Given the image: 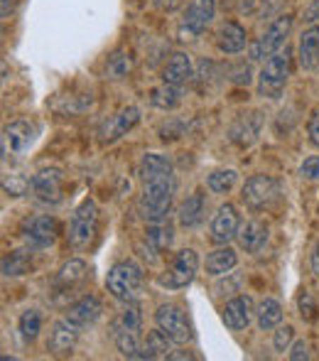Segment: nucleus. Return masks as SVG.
<instances>
[{
	"instance_id": "obj_34",
	"label": "nucleus",
	"mask_w": 319,
	"mask_h": 361,
	"mask_svg": "<svg viewBox=\"0 0 319 361\" xmlns=\"http://www.w3.org/2000/svg\"><path fill=\"white\" fill-rule=\"evenodd\" d=\"M27 187H32V180H25V177L20 175H10L3 180V190L8 192L10 197H20L27 192Z\"/></svg>"
},
{
	"instance_id": "obj_41",
	"label": "nucleus",
	"mask_w": 319,
	"mask_h": 361,
	"mask_svg": "<svg viewBox=\"0 0 319 361\" xmlns=\"http://www.w3.org/2000/svg\"><path fill=\"white\" fill-rule=\"evenodd\" d=\"M180 3H182V0H160V5H162V8H167V10H175Z\"/></svg>"
},
{
	"instance_id": "obj_18",
	"label": "nucleus",
	"mask_w": 319,
	"mask_h": 361,
	"mask_svg": "<svg viewBox=\"0 0 319 361\" xmlns=\"http://www.w3.org/2000/svg\"><path fill=\"white\" fill-rule=\"evenodd\" d=\"M216 44L224 54H239L246 47V30L239 23H224L216 32Z\"/></svg>"
},
{
	"instance_id": "obj_14",
	"label": "nucleus",
	"mask_w": 319,
	"mask_h": 361,
	"mask_svg": "<svg viewBox=\"0 0 319 361\" xmlns=\"http://www.w3.org/2000/svg\"><path fill=\"white\" fill-rule=\"evenodd\" d=\"M138 121H140L138 109H133V106H130V109H123L120 114L111 116V118L101 126V140H104V143H113V140H118L120 135L128 133Z\"/></svg>"
},
{
	"instance_id": "obj_25",
	"label": "nucleus",
	"mask_w": 319,
	"mask_h": 361,
	"mask_svg": "<svg viewBox=\"0 0 319 361\" xmlns=\"http://www.w3.org/2000/svg\"><path fill=\"white\" fill-rule=\"evenodd\" d=\"M170 342L172 339L167 337L160 327L153 329V332L148 334V339H145L140 359H170Z\"/></svg>"
},
{
	"instance_id": "obj_23",
	"label": "nucleus",
	"mask_w": 319,
	"mask_h": 361,
	"mask_svg": "<svg viewBox=\"0 0 319 361\" xmlns=\"http://www.w3.org/2000/svg\"><path fill=\"white\" fill-rule=\"evenodd\" d=\"M300 64L305 69L319 67V27H310L300 37Z\"/></svg>"
},
{
	"instance_id": "obj_9",
	"label": "nucleus",
	"mask_w": 319,
	"mask_h": 361,
	"mask_svg": "<svg viewBox=\"0 0 319 361\" xmlns=\"http://www.w3.org/2000/svg\"><path fill=\"white\" fill-rule=\"evenodd\" d=\"M214 13H216L214 0H192L187 5L184 20H182V27H180L182 39H192L204 32L211 25V20H214Z\"/></svg>"
},
{
	"instance_id": "obj_39",
	"label": "nucleus",
	"mask_w": 319,
	"mask_h": 361,
	"mask_svg": "<svg viewBox=\"0 0 319 361\" xmlns=\"http://www.w3.org/2000/svg\"><path fill=\"white\" fill-rule=\"evenodd\" d=\"M290 359L292 361L310 359V347H307V342H295V347H292V352H290Z\"/></svg>"
},
{
	"instance_id": "obj_28",
	"label": "nucleus",
	"mask_w": 319,
	"mask_h": 361,
	"mask_svg": "<svg viewBox=\"0 0 319 361\" xmlns=\"http://www.w3.org/2000/svg\"><path fill=\"white\" fill-rule=\"evenodd\" d=\"M86 278V263L74 258V261L64 263L62 271L57 273V286L59 288H74L77 283H81Z\"/></svg>"
},
{
	"instance_id": "obj_37",
	"label": "nucleus",
	"mask_w": 319,
	"mask_h": 361,
	"mask_svg": "<svg viewBox=\"0 0 319 361\" xmlns=\"http://www.w3.org/2000/svg\"><path fill=\"white\" fill-rule=\"evenodd\" d=\"M315 300H312V295L310 293H305V295H302V298H300V314H302V317H307V319H312V317H315Z\"/></svg>"
},
{
	"instance_id": "obj_7",
	"label": "nucleus",
	"mask_w": 319,
	"mask_h": 361,
	"mask_svg": "<svg viewBox=\"0 0 319 361\" xmlns=\"http://www.w3.org/2000/svg\"><path fill=\"white\" fill-rule=\"evenodd\" d=\"M155 322L172 339V344L192 342V327L187 322V314L177 305H160L158 312H155Z\"/></svg>"
},
{
	"instance_id": "obj_15",
	"label": "nucleus",
	"mask_w": 319,
	"mask_h": 361,
	"mask_svg": "<svg viewBox=\"0 0 319 361\" xmlns=\"http://www.w3.org/2000/svg\"><path fill=\"white\" fill-rule=\"evenodd\" d=\"M221 317H224V324L229 329H236V332L246 329L253 319V300L248 298V295H239V298L229 300L224 312H221Z\"/></svg>"
},
{
	"instance_id": "obj_32",
	"label": "nucleus",
	"mask_w": 319,
	"mask_h": 361,
	"mask_svg": "<svg viewBox=\"0 0 319 361\" xmlns=\"http://www.w3.org/2000/svg\"><path fill=\"white\" fill-rule=\"evenodd\" d=\"M236 170H216V172H211L209 175V190L211 192H216V195H224V192H229L231 187L236 185Z\"/></svg>"
},
{
	"instance_id": "obj_30",
	"label": "nucleus",
	"mask_w": 319,
	"mask_h": 361,
	"mask_svg": "<svg viewBox=\"0 0 319 361\" xmlns=\"http://www.w3.org/2000/svg\"><path fill=\"white\" fill-rule=\"evenodd\" d=\"M42 329V317H39L37 310H25L23 317H20V334H23L25 342H32L35 337Z\"/></svg>"
},
{
	"instance_id": "obj_2",
	"label": "nucleus",
	"mask_w": 319,
	"mask_h": 361,
	"mask_svg": "<svg viewBox=\"0 0 319 361\" xmlns=\"http://www.w3.org/2000/svg\"><path fill=\"white\" fill-rule=\"evenodd\" d=\"M106 288L120 302H135L143 290V268L135 261H120L115 263L108 271V278H106Z\"/></svg>"
},
{
	"instance_id": "obj_22",
	"label": "nucleus",
	"mask_w": 319,
	"mask_h": 361,
	"mask_svg": "<svg viewBox=\"0 0 319 361\" xmlns=\"http://www.w3.org/2000/svg\"><path fill=\"white\" fill-rule=\"evenodd\" d=\"M236 263H239L236 251L224 243L221 248L209 253V258H206V271H209V276H226L229 271H234Z\"/></svg>"
},
{
	"instance_id": "obj_35",
	"label": "nucleus",
	"mask_w": 319,
	"mask_h": 361,
	"mask_svg": "<svg viewBox=\"0 0 319 361\" xmlns=\"http://www.w3.org/2000/svg\"><path fill=\"white\" fill-rule=\"evenodd\" d=\"M292 337H295V329H292L290 324H285V327H277L275 337H273V347H275L277 352H287Z\"/></svg>"
},
{
	"instance_id": "obj_20",
	"label": "nucleus",
	"mask_w": 319,
	"mask_h": 361,
	"mask_svg": "<svg viewBox=\"0 0 319 361\" xmlns=\"http://www.w3.org/2000/svg\"><path fill=\"white\" fill-rule=\"evenodd\" d=\"M113 342L118 347V352L128 359H140L143 349H140V332L123 327L120 322H113Z\"/></svg>"
},
{
	"instance_id": "obj_17",
	"label": "nucleus",
	"mask_w": 319,
	"mask_h": 361,
	"mask_svg": "<svg viewBox=\"0 0 319 361\" xmlns=\"http://www.w3.org/2000/svg\"><path fill=\"white\" fill-rule=\"evenodd\" d=\"M101 300L96 298V295H84V298H79L77 302L72 305V307L67 310V317L72 319L74 324H79V327H89V324H94L96 319L101 317Z\"/></svg>"
},
{
	"instance_id": "obj_33",
	"label": "nucleus",
	"mask_w": 319,
	"mask_h": 361,
	"mask_svg": "<svg viewBox=\"0 0 319 361\" xmlns=\"http://www.w3.org/2000/svg\"><path fill=\"white\" fill-rule=\"evenodd\" d=\"M153 104L158 109H175L180 104V89L175 84H162L160 89L153 91Z\"/></svg>"
},
{
	"instance_id": "obj_24",
	"label": "nucleus",
	"mask_w": 319,
	"mask_h": 361,
	"mask_svg": "<svg viewBox=\"0 0 319 361\" xmlns=\"http://www.w3.org/2000/svg\"><path fill=\"white\" fill-rule=\"evenodd\" d=\"M258 130H261V118H258V114L243 116V118H239L234 123V128H231V140L239 143L241 147H248L258 138Z\"/></svg>"
},
{
	"instance_id": "obj_26",
	"label": "nucleus",
	"mask_w": 319,
	"mask_h": 361,
	"mask_svg": "<svg viewBox=\"0 0 319 361\" xmlns=\"http://www.w3.org/2000/svg\"><path fill=\"white\" fill-rule=\"evenodd\" d=\"M258 327L263 329V332H270V329L280 327L282 322V307L277 300L273 298H265L261 305H258Z\"/></svg>"
},
{
	"instance_id": "obj_12",
	"label": "nucleus",
	"mask_w": 319,
	"mask_h": 361,
	"mask_svg": "<svg viewBox=\"0 0 319 361\" xmlns=\"http://www.w3.org/2000/svg\"><path fill=\"white\" fill-rule=\"evenodd\" d=\"M32 192L44 204H59L64 192V175L57 167H44L32 177Z\"/></svg>"
},
{
	"instance_id": "obj_5",
	"label": "nucleus",
	"mask_w": 319,
	"mask_h": 361,
	"mask_svg": "<svg viewBox=\"0 0 319 361\" xmlns=\"http://www.w3.org/2000/svg\"><path fill=\"white\" fill-rule=\"evenodd\" d=\"M35 135H37L35 123H30V121H25V118L13 121L10 126H5V130H3V160L8 162V160H18V157H23L25 152L32 147Z\"/></svg>"
},
{
	"instance_id": "obj_42",
	"label": "nucleus",
	"mask_w": 319,
	"mask_h": 361,
	"mask_svg": "<svg viewBox=\"0 0 319 361\" xmlns=\"http://www.w3.org/2000/svg\"><path fill=\"white\" fill-rule=\"evenodd\" d=\"M15 0H3V18H8L10 15V8H13Z\"/></svg>"
},
{
	"instance_id": "obj_29",
	"label": "nucleus",
	"mask_w": 319,
	"mask_h": 361,
	"mask_svg": "<svg viewBox=\"0 0 319 361\" xmlns=\"http://www.w3.org/2000/svg\"><path fill=\"white\" fill-rule=\"evenodd\" d=\"M30 271V251H13L8 258H3V273L5 276H23Z\"/></svg>"
},
{
	"instance_id": "obj_19",
	"label": "nucleus",
	"mask_w": 319,
	"mask_h": 361,
	"mask_svg": "<svg viewBox=\"0 0 319 361\" xmlns=\"http://www.w3.org/2000/svg\"><path fill=\"white\" fill-rule=\"evenodd\" d=\"M239 243L248 253L263 251V246L268 243V226L263 221H258V219H251L239 231Z\"/></svg>"
},
{
	"instance_id": "obj_21",
	"label": "nucleus",
	"mask_w": 319,
	"mask_h": 361,
	"mask_svg": "<svg viewBox=\"0 0 319 361\" xmlns=\"http://www.w3.org/2000/svg\"><path fill=\"white\" fill-rule=\"evenodd\" d=\"M192 76V59L187 57L184 52H175L170 57V62L165 64V69H162V81L165 84H184L187 79Z\"/></svg>"
},
{
	"instance_id": "obj_36",
	"label": "nucleus",
	"mask_w": 319,
	"mask_h": 361,
	"mask_svg": "<svg viewBox=\"0 0 319 361\" xmlns=\"http://www.w3.org/2000/svg\"><path fill=\"white\" fill-rule=\"evenodd\" d=\"M300 175L305 177V180H317V177H319V155H312V157H307V160L302 162Z\"/></svg>"
},
{
	"instance_id": "obj_10",
	"label": "nucleus",
	"mask_w": 319,
	"mask_h": 361,
	"mask_svg": "<svg viewBox=\"0 0 319 361\" xmlns=\"http://www.w3.org/2000/svg\"><path fill=\"white\" fill-rule=\"evenodd\" d=\"M290 30H292V18H290V15H282V18H277L275 23L265 30V35H263V37L253 44L251 59H268L270 54H275L277 49L285 44Z\"/></svg>"
},
{
	"instance_id": "obj_1",
	"label": "nucleus",
	"mask_w": 319,
	"mask_h": 361,
	"mask_svg": "<svg viewBox=\"0 0 319 361\" xmlns=\"http://www.w3.org/2000/svg\"><path fill=\"white\" fill-rule=\"evenodd\" d=\"M140 182H143V195H140L138 209L140 216L150 224L165 221L172 207V192H175V175H172V162L165 155H145L140 160Z\"/></svg>"
},
{
	"instance_id": "obj_3",
	"label": "nucleus",
	"mask_w": 319,
	"mask_h": 361,
	"mask_svg": "<svg viewBox=\"0 0 319 361\" xmlns=\"http://www.w3.org/2000/svg\"><path fill=\"white\" fill-rule=\"evenodd\" d=\"M290 69H292V54H290V47L285 49H277L275 54L265 59L261 69V76H258V94L261 96H268V99H277L282 94L287 84V76H290Z\"/></svg>"
},
{
	"instance_id": "obj_40",
	"label": "nucleus",
	"mask_w": 319,
	"mask_h": 361,
	"mask_svg": "<svg viewBox=\"0 0 319 361\" xmlns=\"http://www.w3.org/2000/svg\"><path fill=\"white\" fill-rule=\"evenodd\" d=\"M312 273L319 278V241H317L315 251H312Z\"/></svg>"
},
{
	"instance_id": "obj_27",
	"label": "nucleus",
	"mask_w": 319,
	"mask_h": 361,
	"mask_svg": "<svg viewBox=\"0 0 319 361\" xmlns=\"http://www.w3.org/2000/svg\"><path fill=\"white\" fill-rule=\"evenodd\" d=\"M204 197L201 195H192L189 200L184 202V204L180 207V224L182 226H196V224L201 221V216H204Z\"/></svg>"
},
{
	"instance_id": "obj_11",
	"label": "nucleus",
	"mask_w": 319,
	"mask_h": 361,
	"mask_svg": "<svg viewBox=\"0 0 319 361\" xmlns=\"http://www.w3.org/2000/svg\"><path fill=\"white\" fill-rule=\"evenodd\" d=\"M59 224L52 216H32L25 221L23 226V238L30 248H47L57 241Z\"/></svg>"
},
{
	"instance_id": "obj_38",
	"label": "nucleus",
	"mask_w": 319,
	"mask_h": 361,
	"mask_svg": "<svg viewBox=\"0 0 319 361\" xmlns=\"http://www.w3.org/2000/svg\"><path fill=\"white\" fill-rule=\"evenodd\" d=\"M307 133H310L312 143L319 145V109L310 116V121H307Z\"/></svg>"
},
{
	"instance_id": "obj_8",
	"label": "nucleus",
	"mask_w": 319,
	"mask_h": 361,
	"mask_svg": "<svg viewBox=\"0 0 319 361\" xmlns=\"http://www.w3.org/2000/svg\"><path fill=\"white\" fill-rule=\"evenodd\" d=\"M241 197L251 209H265V207H270L280 197V185H277V180H273L268 175H256L243 185Z\"/></svg>"
},
{
	"instance_id": "obj_6",
	"label": "nucleus",
	"mask_w": 319,
	"mask_h": 361,
	"mask_svg": "<svg viewBox=\"0 0 319 361\" xmlns=\"http://www.w3.org/2000/svg\"><path fill=\"white\" fill-rule=\"evenodd\" d=\"M196 268H199V256H196L192 248H184L175 256L170 271L165 276L158 278V286L167 290H182L187 288L196 276Z\"/></svg>"
},
{
	"instance_id": "obj_31",
	"label": "nucleus",
	"mask_w": 319,
	"mask_h": 361,
	"mask_svg": "<svg viewBox=\"0 0 319 361\" xmlns=\"http://www.w3.org/2000/svg\"><path fill=\"white\" fill-rule=\"evenodd\" d=\"M148 243H150V253H160L165 251L167 246L172 243V226L170 224H158V226H153L148 231Z\"/></svg>"
},
{
	"instance_id": "obj_4",
	"label": "nucleus",
	"mask_w": 319,
	"mask_h": 361,
	"mask_svg": "<svg viewBox=\"0 0 319 361\" xmlns=\"http://www.w3.org/2000/svg\"><path fill=\"white\" fill-rule=\"evenodd\" d=\"M96 228H99V207H96L94 200H84L72 216L69 243H72L74 248H86L94 241Z\"/></svg>"
},
{
	"instance_id": "obj_16",
	"label": "nucleus",
	"mask_w": 319,
	"mask_h": 361,
	"mask_svg": "<svg viewBox=\"0 0 319 361\" xmlns=\"http://www.w3.org/2000/svg\"><path fill=\"white\" fill-rule=\"evenodd\" d=\"M234 236H239V214L234 204H221L211 221V238L216 243H229Z\"/></svg>"
},
{
	"instance_id": "obj_13",
	"label": "nucleus",
	"mask_w": 319,
	"mask_h": 361,
	"mask_svg": "<svg viewBox=\"0 0 319 361\" xmlns=\"http://www.w3.org/2000/svg\"><path fill=\"white\" fill-rule=\"evenodd\" d=\"M79 324H74L69 317L59 319L57 324L52 327V334H49V342H47V349L57 357H64V354H72L74 344L79 339Z\"/></svg>"
}]
</instances>
